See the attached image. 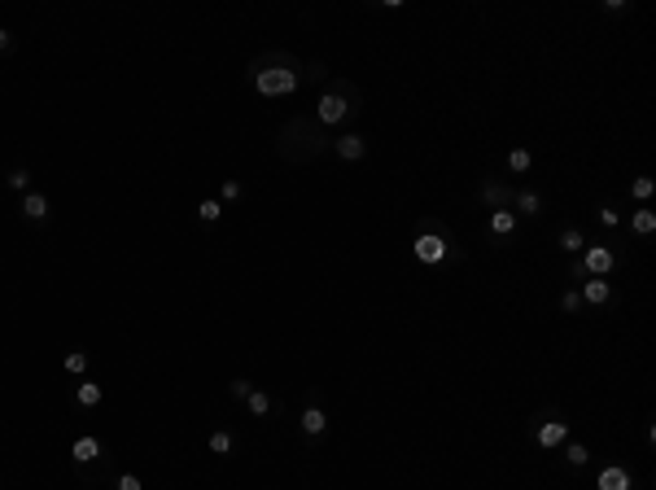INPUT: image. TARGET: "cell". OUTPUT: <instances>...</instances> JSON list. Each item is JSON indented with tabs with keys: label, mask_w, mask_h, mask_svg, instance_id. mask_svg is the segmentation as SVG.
<instances>
[{
	"label": "cell",
	"mask_w": 656,
	"mask_h": 490,
	"mask_svg": "<svg viewBox=\"0 0 656 490\" xmlns=\"http://www.w3.org/2000/svg\"><path fill=\"white\" fill-rule=\"evenodd\" d=\"M254 88L262 92V97H289V92L297 88V70H258L254 75Z\"/></svg>",
	"instance_id": "obj_1"
},
{
	"label": "cell",
	"mask_w": 656,
	"mask_h": 490,
	"mask_svg": "<svg viewBox=\"0 0 656 490\" xmlns=\"http://www.w3.org/2000/svg\"><path fill=\"white\" fill-rule=\"evenodd\" d=\"M416 258H420V263H442L446 258V241H442V236H433V232H420V236H416Z\"/></svg>",
	"instance_id": "obj_2"
},
{
	"label": "cell",
	"mask_w": 656,
	"mask_h": 490,
	"mask_svg": "<svg viewBox=\"0 0 656 490\" xmlns=\"http://www.w3.org/2000/svg\"><path fill=\"white\" fill-rule=\"evenodd\" d=\"M315 114H319V123H341V118L350 114V105H346L337 92H328V97H319V110Z\"/></svg>",
	"instance_id": "obj_3"
},
{
	"label": "cell",
	"mask_w": 656,
	"mask_h": 490,
	"mask_svg": "<svg viewBox=\"0 0 656 490\" xmlns=\"http://www.w3.org/2000/svg\"><path fill=\"white\" fill-rule=\"evenodd\" d=\"M608 267H613V249H604V245H591V249H587V263H582V271H591V276L600 280Z\"/></svg>",
	"instance_id": "obj_4"
},
{
	"label": "cell",
	"mask_w": 656,
	"mask_h": 490,
	"mask_svg": "<svg viewBox=\"0 0 656 490\" xmlns=\"http://www.w3.org/2000/svg\"><path fill=\"white\" fill-rule=\"evenodd\" d=\"M22 214H27L31 223L49 219V197H44V193H27V201H22Z\"/></svg>",
	"instance_id": "obj_5"
},
{
	"label": "cell",
	"mask_w": 656,
	"mask_h": 490,
	"mask_svg": "<svg viewBox=\"0 0 656 490\" xmlns=\"http://www.w3.org/2000/svg\"><path fill=\"white\" fill-rule=\"evenodd\" d=\"M569 438V429H565V421H547L543 429H539V447H560V442Z\"/></svg>",
	"instance_id": "obj_6"
},
{
	"label": "cell",
	"mask_w": 656,
	"mask_h": 490,
	"mask_svg": "<svg viewBox=\"0 0 656 490\" xmlns=\"http://www.w3.org/2000/svg\"><path fill=\"white\" fill-rule=\"evenodd\" d=\"M600 490H630V473L617 469V464H613V469H604L600 473Z\"/></svg>",
	"instance_id": "obj_7"
},
{
	"label": "cell",
	"mask_w": 656,
	"mask_h": 490,
	"mask_svg": "<svg viewBox=\"0 0 656 490\" xmlns=\"http://www.w3.org/2000/svg\"><path fill=\"white\" fill-rule=\"evenodd\" d=\"M70 456H75L79 464H92V460L101 456V442H97V438H79L75 447H70Z\"/></svg>",
	"instance_id": "obj_8"
},
{
	"label": "cell",
	"mask_w": 656,
	"mask_h": 490,
	"mask_svg": "<svg viewBox=\"0 0 656 490\" xmlns=\"http://www.w3.org/2000/svg\"><path fill=\"white\" fill-rule=\"evenodd\" d=\"M324 425H328V416L319 412V408H306V412H302V434L319 438V434H324Z\"/></svg>",
	"instance_id": "obj_9"
},
{
	"label": "cell",
	"mask_w": 656,
	"mask_h": 490,
	"mask_svg": "<svg viewBox=\"0 0 656 490\" xmlns=\"http://www.w3.org/2000/svg\"><path fill=\"white\" fill-rule=\"evenodd\" d=\"M75 399L83 403V408H97V403L105 399V390L97 386V381H79V390H75Z\"/></svg>",
	"instance_id": "obj_10"
},
{
	"label": "cell",
	"mask_w": 656,
	"mask_h": 490,
	"mask_svg": "<svg viewBox=\"0 0 656 490\" xmlns=\"http://www.w3.org/2000/svg\"><path fill=\"white\" fill-rule=\"evenodd\" d=\"M512 228H517V214H512V210H495L490 214V232L495 236H508Z\"/></svg>",
	"instance_id": "obj_11"
},
{
	"label": "cell",
	"mask_w": 656,
	"mask_h": 490,
	"mask_svg": "<svg viewBox=\"0 0 656 490\" xmlns=\"http://www.w3.org/2000/svg\"><path fill=\"white\" fill-rule=\"evenodd\" d=\"M578 298H587V302H608V280H587Z\"/></svg>",
	"instance_id": "obj_12"
},
{
	"label": "cell",
	"mask_w": 656,
	"mask_h": 490,
	"mask_svg": "<svg viewBox=\"0 0 656 490\" xmlns=\"http://www.w3.org/2000/svg\"><path fill=\"white\" fill-rule=\"evenodd\" d=\"M337 153H341V158H350V162L363 158V140H359V136H341V140H337Z\"/></svg>",
	"instance_id": "obj_13"
},
{
	"label": "cell",
	"mask_w": 656,
	"mask_h": 490,
	"mask_svg": "<svg viewBox=\"0 0 656 490\" xmlns=\"http://www.w3.org/2000/svg\"><path fill=\"white\" fill-rule=\"evenodd\" d=\"M62 368H66L70 377H83V372H88V355H83V350H70L66 359H62Z\"/></svg>",
	"instance_id": "obj_14"
},
{
	"label": "cell",
	"mask_w": 656,
	"mask_h": 490,
	"mask_svg": "<svg viewBox=\"0 0 656 490\" xmlns=\"http://www.w3.org/2000/svg\"><path fill=\"white\" fill-rule=\"evenodd\" d=\"M245 408H249V412H254V416H267V412H271V399H267V394H262V390H249V399H245Z\"/></svg>",
	"instance_id": "obj_15"
},
{
	"label": "cell",
	"mask_w": 656,
	"mask_h": 490,
	"mask_svg": "<svg viewBox=\"0 0 656 490\" xmlns=\"http://www.w3.org/2000/svg\"><path fill=\"white\" fill-rule=\"evenodd\" d=\"M630 223H635V232H639V236L656 232V214H652V210H635V219H630Z\"/></svg>",
	"instance_id": "obj_16"
},
{
	"label": "cell",
	"mask_w": 656,
	"mask_h": 490,
	"mask_svg": "<svg viewBox=\"0 0 656 490\" xmlns=\"http://www.w3.org/2000/svg\"><path fill=\"white\" fill-rule=\"evenodd\" d=\"M219 214H223V206H219V201H210V197H206V201H201V206H197V219H201V223H214V219H219Z\"/></svg>",
	"instance_id": "obj_17"
},
{
	"label": "cell",
	"mask_w": 656,
	"mask_h": 490,
	"mask_svg": "<svg viewBox=\"0 0 656 490\" xmlns=\"http://www.w3.org/2000/svg\"><path fill=\"white\" fill-rule=\"evenodd\" d=\"M560 249H569V254L582 249V232L578 228H565V232H560Z\"/></svg>",
	"instance_id": "obj_18"
},
{
	"label": "cell",
	"mask_w": 656,
	"mask_h": 490,
	"mask_svg": "<svg viewBox=\"0 0 656 490\" xmlns=\"http://www.w3.org/2000/svg\"><path fill=\"white\" fill-rule=\"evenodd\" d=\"M210 451H214V456H228V451H232V438L223 434V429H219V434H210Z\"/></svg>",
	"instance_id": "obj_19"
},
{
	"label": "cell",
	"mask_w": 656,
	"mask_h": 490,
	"mask_svg": "<svg viewBox=\"0 0 656 490\" xmlns=\"http://www.w3.org/2000/svg\"><path fill=\"white\" fill-rule=\"evenodd\" d=\"M508 166H512V171H530V166H534V158H530V153H525V149H512Z\"/></svg>",
	"instance_id": "obj_20"
},
{
	"label": "cell",
	"mask_w": 656,
	"mask_h": 490,
	"mask_svg": "<svg viewBox=\"0 0 656 490\" xmlns=\"http://www.w3.org/2000/svg\"><path fill=\"white\" fill-rule=\"evenodd\" d=\"M652 188H656V184L648 180V175H639V180H635V184H630V193H635L639 201H648V197H652Z\"/></svg>",
	"instance_id": "obj_21"
},
{
	"label": "cell",
	"mask_w": 656,
	"mask_h": 490,
	"mask_svg": "<svg viewBox=\"0 0 656 490\" xmlns=\"http://www.w3.org/2000/svg\"><path fill=\"white\" fill-rule=\"evenodd\" d=\"M565 460L574 464V469H582V464H587V447H578V442H574V447L565 451Z\"/></svg>",
	"instance_id": "obj_22"
},
{
	"label": "cell",
	"mask_w": 656,
	"mask_h": 490,
	"mask_svg": "<svg viewBox=\"0 0 656 490\" xmlns=\"http://www.w3.org/2000/svg\"><path fill=\"white\" fill-rule=\"evenodd\" d=\"M27 180H31L27 166H14V171H9V184H14V188H27Z\"/></svg>",
	"instance_id": "obj_23"
},
{
	"label": "cell",
	"mask_w": 656,
	"mask_h": 490,
	"mask_svg": "<svg viewBox=\"0 0 656 490\" xmlns=\"http://www.w3.org/2000/svg\"><path fill=\"white\" fill-rule=\"evenodd\" d=\"M521 210L525 214H539V193H521Z\"/></svg>",
	"instance_id": "obj_24"
},
{
	"label": "cell",
	"mask_w": 656,
	"mask_h": 490,
	"mask_svg": "<svg viewBox=\"0 0 656 490\" xmlns=\"http://www.w3.org/2000/svg\"><path fill=\"white\" fill-rule=\"evenodd\" d=\"M249 390H254L249 381H232V399H241V403H245V399H249Z\"/></svg>",
	"instance_id": "obj_25"
},
{
	"label": "cell",
	"mask_w": 656,
	"mask_h": 490,
	"mask_svg": "<svg viewBox=\"0 0 656 490\" xmlns=\"http://www.w3.org/2000/svg\"><path fill=\"white\" fill-rule=\"evenodd\" d=\"M118 490H140V477L136 473H123V477H118Z\"/></svg>",
	"instance_id": "obj_26"
},
{
	"label": "cell",
	"mask_w": 656,
	"mask_h": 490,
	"mask_svg": "<svg viewBox=\"0 0 656 490\" xmlns=\"http://www.w3.org/2000/svg\"><path fill=\"white\" fill-rule=\"evenodd\" d=\"M223 197H228V201H232V197H241V184L228 180V184H223Z\"/></svg>",
	"instance_id": "obj_27"
},
{
	"label": "cell",
	"mask_w": 656,
	"mask_h": 490,
	"mask_svg": "<svg viewBox=\"0 0 656 490\" xmlns=\"http://www.w3.org/2000/svg\"><path fill=\"white\" fill-rule=\"evenodd\" d=\"M5 49H9V31L0 27V53H5Z\"/></svg>",
	"instance_id": "obj_28"
}]
</instances>
